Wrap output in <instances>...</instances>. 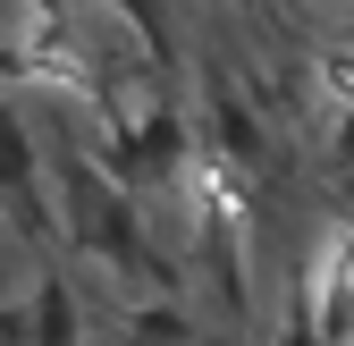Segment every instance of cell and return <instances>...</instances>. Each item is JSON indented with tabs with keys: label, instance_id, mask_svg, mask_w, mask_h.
Here are the masks:
<instances>
[{
	"label": "cell",
	"instance_id": "obj_1",
	"mask_svg": "<svg viewBox=\"0 0 354 346\" xmlns=\"http://www.w3.org/2000/svg\"><path fill=\"white\" fill-rule=\"evenodd\" d=\"M211 127H219V161H236V169L270 161V127L253 118V93H211Z\"/></svg>",
	"mask_w": 354,
	"mask_h": 346
},
{
	"label": "cell",
	"instance_id": "obj_2",
	"mask_svg": "<svg viewBox=\"0 0 354 346\" xmlns=\"http://www.w3.org/2000/svg\"><path fill=\"white\" fill-rule=\"evenodd\" d=\"M34 346H76V287L59 262H42L34 279Z\"/></svg>",
	"mask_w": 354,
	"mask_h": 346
}]
</instances>
